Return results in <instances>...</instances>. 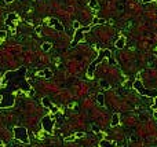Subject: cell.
<instances>
[{"instance_id":"cell-1","label":"cell","mask_w":157,"mask_h":147,"mask_svg":"<svg viewBox=\"0 0 157 147\" xmlns=\"http://www.w3.org/2000/svg\"><path fill=\"white\" fill-rule=\"evenodd\" d=\"M26 73H28V69L25 66L4 73L1 87H0V96H1L0 109H8L14 106V102H15L14 92H17L18 89L25 92L30 91V84L26 81Z\"/></svg>"},{"instance_id":"cell-2","label":"cell","mask_w":157,"mask_h":147,"mask_svg":"<svg viewBox=\"0 0 157 147\" xmlns=\"http://www.w3.org/2000/svg\"><path fill=\"white\" fill-rule=\"evenodd\" d=\"M110 55H112V52L109 51V50H103V51L99 52V55H98V58L95 61H94L93 63L90 65V68L88 70H87V77L88 79H93V76H94V70H95V68H97V65L101 62L103 58H110Z\"/></svg>"},{"instance_id":"cell-3","label":"cell","mask_w":157,"mask_h":147,"mask_svg":"<svg viewBox=\"0 0 157 147\" xmlns=\"http://www.w3.org/2000/svg\"><path fill=\"white\" fill-rule=\"evenodd\" d=\"M132 87L137 89L141 95L143 96H149V98H157V89H146L145 87H143V84L139 81V80H137V81H134Z\"/></svg>"},{"instance_id":"cell-4","label":"cell","mask_w":157,"mask_h":147,"mask_svg":"<svg viewBox=\"0 0 157 147\" xmlns=\"http://www.w3.org/2000/svg\"><path fill=\"white\" fill-rule=\"evenodd\" d=\"M14 138H15V140H20L21 143L29 144V136H28V131H26V128L15 127V128H14Z\"/></svg>"},{"instance_id":"cell-5","label":"cell","mask_w":157,"mask_h":147,"mask_svg":"<svg viewBox=\"0 0 157 147\" xmlns=\"http://www.w3.org/2000/svg\"><path fill=\"white\" fill-rule=\"evenodd\" d=\"M90 26H84V28H79L76 30V33H75V39H73L72 41V47H75L76 44H79L81 41V40L84 39V32H88L90 30Z\"/></svg>"},{"instance_id":"cell-6","label":"cell","mask_w":157,"mask_h":147,"mask_svg":"<svg viewBox=\"0 0 157 147\" xmlns=\"http://www.w3.org/2000/svg\"><path fill=\"white\" fill-rule=\"evenodd\" d=\"M54 120L50 117V115H46V117H43L41 118V127H43V129H44L46 132H48V133H52V131H54Z\"/></svg>"},{"instance_id":"cell-7","label":"cell","mask_w":157,"mask_h":147,"mask_svg":"<svg viewBox=\"0 0 157 147\" xmlns=\"http://www.w3.org/2000/svg\"><path fill=\"white\" fill-rule=\"evenodd\" d=\"M48 25H50V26H52L54 29H56L58 32H64V30H65L64 25L61 24L56 18H50V19H48Z\"/></svg>"},{"instance_id":"cell-8","label":"cell","mask_w":157,"mask_h":147,"mask_svg":"<svg viewBox=\"0 0 157 147\" xmlns=\"http://www.w3.org/2000/svg\"><path fill=\"white\" fill-rule=\"evenodd\" d=\"M41 103H43V106H44V107H48L50 110L52 111V113H58V109H56V106H54V104L50 102L48 98H43V99H41Z\"/></svg>"},{"instance_id":"cell-9","label":"cell","mask_w":157,"mask_h":147,"mask_svg":"<svg viewBox=\"0 0 157 147\" xmlns=\"http://www.w3.org/2000/svg\"><path fill=\"white\" fill-rule=\"evenodd\" d=\"M17 19H18V15L14 14V12H10V14H7V18H6V25L10 26V28H14L12 21H17Z\"/></svg>"},{"instance_id":"cell-10","label":"cell","mask_w":157,"mask_h":147,"mask_svg":"<svg viewBox=\"0 0 157 147\" xmlns=\"http://www.w3.org/2000/svg\"><path fill=\"white\" fill-rule=\"evenodd\" d=\"M114 45H116V48L117 50H121V48L125 45V37H119V39L116 40V43H114Z\"/></svg>"},{"instance_id":"cell-11","label":"cell","mask_w":157,"mask_h":147,"mask_svg":"<svg viewBox=\"0 0 157 147\" xmlns=\"http://www.w3.org/2000/svg\"><path fill=\"white\" fill-rule=\"evenodd\" d=\"M37 76H43V77H46V79H51L52 72L50 70V69H44V70H41V72L37 73Z\"/></svg>"},{"instance_id":"cell-12","label":"cell","mask_w":157,"mask_h":147,"mask_svg":"<svg viewBox=\"0 0 157 147\" xmlns=\"http://www.w3.org/2000/svg\"><path fill=\"white\" fill-rule=\"evenodd\" d=\"M99 146L101 147H116V143H114V142H110V140H101Z\"/></svg>"},{"instance_id":"cell-13","label":"cell","mask_w":157,"mask_h":147,"mask_svg":"<svg viewBox=\"0 0 157 147\" xmlns=\"http://www.w3.org/2000/svg\"><path fill=\"white\" fill-rule=\"evenodd\" d=\"M119 122H120V117H119V114L117 113H114L112 117V122H110V125L112 127H117L119 125Z\"/></svg>"},{"instance_id":"cell-14","label":"cell","mask_w":157,"mask_h":147,"mask_svg":"<svg viewBox=\"0 0 157 147\" xmlns=\"http://www.w3.org/2000/svg\"><path fill=\"white\" fill-rule=\"evenodd\" d=\"M97 102H98V104L105 106V96L102 95V94H98V95H97Z\"/></svg>"},{"instance_id":"cell-15","label":"cell","mask_w":157,"mask_h":147,"mask_svg":"<svg viewBox=\"0 0 157 147\" xmlns=\"http://www.w3.org/2000/svg\"><path fill=\"white\" fill-rule=\"evenodd\" d=\"M99 85H101L103 89H109V88H110V84H109L106 80H101V81H99Z\"/></svg>"},{"instance_id":"cell-16","label":"cell","mask_w":157,"mask_h":147,"mask_svg":"<svg viewBox=\"0 0 157 147\" xmlns=\"http://www.w3.org/2000/svg\"><path fill=\"white\" fill-rule=\"evenodd\" d=\"M50 48H51V43H43V45H41L43 51H48Z\"/></svg>"},{"instance_id":"cell-17","label":"cell","mask_w":157,"mask_h":147,"mask_svg":"<svg viewBox=\"0 0 157 147\" xmlns=\"http://www.w3.org/2000/svg\"><path fill=\"white\" fill-rule=\"evenodd\" d=\"M105 22H106V21L102 19V18H94L93 19V24H95V25L97 24H105Z\"/></svg>"},{"instance_id":"cell-18","label":"cell","mask_w":157,"mask_h":147,"mask_svg":"<svg viewBox=\"0 0 157 147\" xmlns=\"http://www.w3.org/2000/svg\"><path fill=\"white\" fill-rule=\"evenodd\" d=\"M90 7H91V8H98L97 0H90Z\"/></svg>"},{"instance_id":"cell-19","label":"cell","mask_w":157,"mask_h":147,"mask_svg":"<svg viewBox=\"0 0 157 147\" xmlns=\"http://www.w3.org/2000/svg\"><path fill=\"white\" fill-rule=\"evenodd\" d=\"M73 28H75V29H76V30H77V29L80 28V24H79L77 21H75V22H73Z\"/></svg>"},{"instance_id":"cell-20","label":"cell","mask_w":157,"mask_h":147,"mask_svg":"<svg viewBox=\"0 0 157 147\" xmlns=\"http://www.w3.org/2000/svg\"><path fill=\"white\" fill-rule=\"evenodd\" d=\"M76 138H83V136H84V133H83V132H79V133H76Z\"/></svg>"},{"instance_id":"cell-21","label":"cell","mask_w":157,"mask_h":147,"mask_svg":"<svg viewBox=\"0 0 157 147\" xmlns=\"http://www.w3.org/2000/svg\"><path fill=\"white\" fill-rule=\"evenodd\" d=\"M93 131H95V132L98 133V132H99V128H98L97 125H93Z\"/></svg>"},{"instance_id":"cell-22","label":"cell","mask_w":157,"mask_h":147,"mask_svg":"<svg viewBox=\"0 0 157 147\" xmlns=\"http://www.w3.org/2000/svg\"><path fill=\"white\" fill-rule=\"evenodd\" d=\"M41 32V26H37L36 28V33H40Z\"/></svg>"},{"instance_id":"cell-23","label":"cell","mask_w":157,"mask_h":147,"mask_svg":"<svg viewBox=\"0 0 157 147\" xmlns=\"http://www.w3.org/2000/svg\"><path fill=\"white\" fill-rule=\"evenodd\" d=\"M142 1H143V3H150L152 0H142Z\"/></svg>"},{"instance_id":"cell-24","label":"cell","mask_w":157,"mask_h":147,"mask_svg":"<svg viewBox=\"0 0 157 147\" xmlns=\"http://www.w3.org/2000/svg\"><path fill=\"white\" fill-rule=\"evenodd\" d=\"M4 1H6V3H12L14 0H4Z\"/></svg>"},{"instance_id":"cell-25","label":"cell","mask_w":157,"mask_h":147,"mask_svg":"<svg viewBox=\"0 0 157 147\" xmlns=\"http://www.w3.org/2000/svg\"><path fill=\"white\" fill-rule=\"evenodd\" d=\"M1 37H4V32H0V39H1Z\"/></svg>"},{"instance_id":"cell-26","label":"cell","mask_w":157,"mask_h":147,"mask_svg":"<svg viewBox=\"0 0 157 147\" xmlns=\"http://www.w3.org/2000/svg\"><path fill=\"white\" fill-rule=\"evenodd\" d=\"M0 144H3V143H1V140H0Z\"/></svg>"},{"instance_id":"cell-27","label":"cell","mask_w":157,"mask_h":147,"mask_svg":"<svg viewBox=\"0 0 157 147\" xmlns=\"http://www.w3.org/2000/svg\"><path fill=\"white\" fill-rule=\"evenodd\" d=\"M156 1H157V0H156Z\"/></svg>"}]
</instances>
